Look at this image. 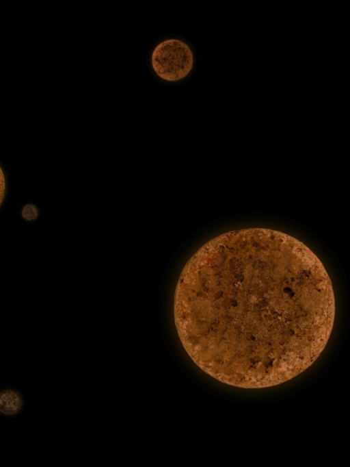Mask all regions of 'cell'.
<instances>
[{"label":"cell","instance_id":"2","mask_svg":"<svg viewBox=\"0 0 350 467\" xmlns=\"http://www.w3.org/2000/svg\"><path fill=\"white\" fill-rule=\"evenodd\" d=\"M152 66L161 79L175 81L186 77L193 65L189 47L181 40L170 39L159 44L153 51Z\"/></svg>","mask_w":350,"mask_h":467},{"label":"cell","instance_id":"1","mask_svg":"<svg viewBox=\"0 0 350 467\" xmlns=\"http://www.w3.org/2000/svg\"><path fill=\"white\" fill-rule=\"evenodd\" d=\"M335 305L330 277L306 245L249 228L215 237L188 260L174 315L183 346L201 370L229 386L264 388L317 359Z\"/></svg>","mask_w":350,"mask_h":467},{"label":"cell","instance_id":"5","mask_svg":"<svg viewBox=\"0 0 350 467\" xmlns=\"http://www.w3.org/2000/svg\"><path fill=\"white\" fill-rule=\"evenodd\" d=\"M5 192V180L1 168L0 167V205L2 203Z\"/></svg>","mask_w":350,"mask_h":467},{"label":"cell","instance_id":"3","mask_svg":"<svg viewBox=\"0 0 350 467\" xmlns=\"http://www.w3.org/2000/svg\"><path fill=\"white\" fill-rule=\"evenodd\" d=\"M22 399L13 390H4L0 392V412L8 416L16 414L22 406Z\"/></svg>","mask_w":350,"mask_h":467},{"label":"cell","instance_id":"4","mask_svg":"<svg viewBox=\"0 0 350 467\" xmlns=\"http://www.w3.org/2000/svg\"><path fill=\"white\" fill-rule=\"evenodd\" d=\"M38 208L33 204L26 205L21 212L23 218L29 221L35 220L38 216Z\"/></svg>","mask_w":350,"mask_h":467}]
</instances>
